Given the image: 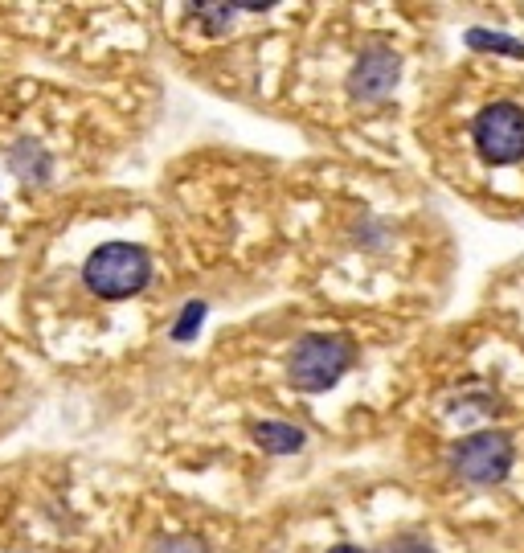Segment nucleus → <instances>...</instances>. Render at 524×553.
Listing matches in <instances>:
<instances>
[{
    "mask_svg": "<svg viewBox=\"0 0 524 553\" xmlns=\"http://www.w3.org/2000/svg\"><path fill=\"white\" fill-rule=\"evenodd\" d=\"M82 279L95 295L103 300H127L148 287L152 279V259L144 246H131V242H107L99 246L91 259L82 267Z\"/></svg>",
    "mask_w": 524,
    "mask_h": 553,
    "instance_id": "obj_1",
    "label": "nucleus"
},
{
    "mask_svg": "<svg viewBox=\"0 0 524 553\" xmlns=\"http://www.w3.org/2000/svg\"><path fill=\"white\" fill-rule=\"evenodd\" d=\"M357 361V349H353V340H344V336H303L291 361H287V381L295 390L303 394H320V390H332L336 381L353 369Z\"/></svg>",
    "mask_w": 524,
    "mask_h": 553,
    "instance_id": "obj_2",
    "label": "nucleus"
},
{
    "mask_svg": "<svg viewBox=\"0 0 524 553\" xmlns=\"http://www.w3.org/2000/svg\"><path fill=\"white\" fill-rule=\"evenodd\" d=\"M512 459H516V447H512V439L504 431H475V435L459 439L455 451H451L455 476L475 484V488L500 484L512 472Z\"/></svg>",
    "mask_w": 524,
    "mask_h": 553,
    "instance_id": "obj_3",
    "label": "nucleus"
},
{
    "mask_svg": "<svg viewBox=\"0 0 524 553\" xmlns=\"http://www.w3.org/2000/svg\"><path fill=\"white\" fill-rule=\"evenodd\" d=\"M475 152L488 164H516L524 160V107L520 103H492L475 115Z\"/></svg>",
    "mask_w": 524,
    "mask_h": 553,
    "instance_id": "obj_4",
    "label": "nucleus"
},
{
    "mask_svg": "<svg viewBox=\"0 0 524 553\" xmlns=\"http://www.w3.org/2000/svg\"><path fill=\"white\" fill-rule=\"evenodd\" d=\"M393 87H398V54L393 50H365L361 62L353 66V78H348V95L357 103H377L385 99Z\"/></svg>",
    "mask_w": 524,
    "mask_h": 553,
    "instance_id": "obj_5",
    "label": "nucleus"
},
{
    "mask_svg": "<svg viewBox=\"0 0 524 553\" xmlns=\"http://www.w3.org/2000/svg\"><path fill=\"white\" fill-rule=\"evenodd\" d=\"M254 443L262 451H271V455H291L303 447V431L291 427V422H279V418H267V422H258L254 427Z\"/></svg>",
    "mask_w": 524,
    "mask_h": 553,
    "instance_id": "obj_6",
    "label": "nucleus"
},
{
    "mask_svg": "<svg viewBox=\"0 0 524 553\" xmlns=\"http://www.w3.org/2000/svg\"><path fill=\"white\" fill-rule=\"evenodd\" d=\"M467 46L471 50H496L508 58H524V46L508 33H492V29H467Z\"/></svg>",
    "mask_w": 524,
    "mask_h": 553,
    "instance_id": "obj_7",
    "label": "nucleus"
},
{
    "mask_svg": "<svg viewBox=\"0 0 524 553\" xmlns=\"http://www.w3.org/2000/svg\"><path fill=\"white\" fill-rule=\"evenodd\" d=\"M201 320H205V304H201V300L185 304V316L177 320V328H172V336H177V340H189V336H193V328H201Z\"/></svg>",
    "mask_w": 524,
    "mask_h": 553,
    "instance_id": "obj_8",
    "label": "nucleus"
},
{
    "mask_svg": "<svg viewBox=\"0 0 524 553\" xmlns=\"http://www.w3.org/2000/svg\"><path fill=\"white\" fill-rule=\"evenodd\" d=\"M385 553H434V545L426 541V537H418V533H406V537H398Z\"/></svg>",
    "mask_w": 524,
    "mask_h": 553,
    "instance_id": "obj_9",
    "label": "nucleus"
},
{
    "mask_svg": "<svg viewBox=\"0 0 524 553\" xmlns=\"http://www.w3.org/2000/svg\"><path fill=\"white\" fill-rule=\"evenodd\" d=\"M164 553H205V549H201L197 541H168Z\"/></svg>",
    "mask_w": 524,
    "mask_h": 553,
    "instance_id": "obj_10",
    "label": "nucleus"
},
{
    "mask_svg": "<svg viewBox=\"0 0 524 553\" xmlns=\"http://www.w3.org/2000/svg\"><path fill=\"white\" fill-rule=\"evenodd\" d=\"M328 553H369V549H357V545H336V549H328Z\"/></svg>",
    "mask_w": 524,
    "mask_h": 553,
    "instance_id": "obj_11",
    "label": "nucleus"
}]
</instances>
